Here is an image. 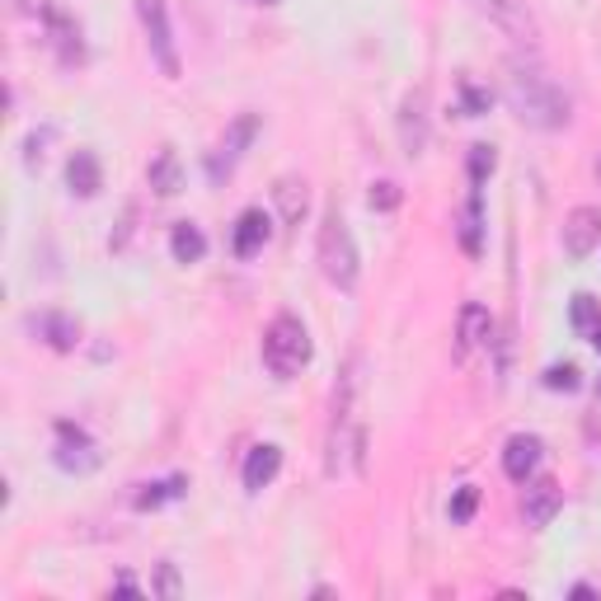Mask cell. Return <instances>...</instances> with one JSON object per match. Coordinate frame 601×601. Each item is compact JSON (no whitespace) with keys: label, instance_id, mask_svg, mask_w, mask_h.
I'll return each instance as SVG.
<instances>
[{"label":"cell","instance_id":"f1b7e54d","mask_svg":"<svg viewBox=\"0 0 601 601\" xmlns=\"http://www.w3.org/2000/svg\"><path fill=\"white\" fill-rule=\"evenodd\" d=\"M399 183L395 179H381V183H371V212H395L399 207Z\"/></svg>","mask_w":601,"mask_h":601},{"label":"cell","instance_id":"9a60e30c","mask_svg":"<svg viewBox=\"0 0 601 601\" xmlns=\"http://www.w3.org/2000/svg\"><path fill=\"white\" fill-rule=\"evenodd\" d=\"M268 235H273V226H268V212H264V207L240 212V221H235V240H231L235 259H254V254H259V250L268 245Z\"/></svg>","mask_w":601,"mask_h":601},{"label":"cell","instance_id":"4316f807","mask_svg":"<svg viewBox=\"0 0 601 601\" xmlns=\"http://www.w3.org/2000/svg\"><path fill=\"white\" fill-rule=\"evenodd\" d=\"M489 104H494V94L465 76L461 80V108H465V118H479V113H489Z\"/></svg>","mask_w":601,"mask_h":601},{"label":"cell","instance_id":"603a6c76","mask_svg":"<svg viewBox=\"0 0 601 601\" xmlns=\"http://www.w3.org/2000/svg\"><path fill=\"white\" fill-rule=\"evenodd\" d=\"M169 250H175V259L179 264H197L207 254V235L197 231L193 221H179L175 226V235H169Z\"/></svg>","mask_w":601,"mask_h":601},{"label":"cell","instance_id":"7402d4cb","mask_svg":"<svg viewBox=\"0 0 601 601\" xmlns=\"http://www.w3.org/2000/svg\"><path fill=\"white\" fill-rule=\"evenodd\" d=\"M183 494H189V475H169V479L141 484V494H137V508H141V512H155L161 503H169V498H183Z\"/></svg>","mask_w":601,"mask_h":601},{"label":"cell","instance_id":"f546056e","mask_svg":"<svg viewBox=\"0 0 601 601\" xmlns=\"http://www.w3.org/2000/svg\"><path fill=\"white\" fill-rule=\"evenodd\" d=\"M155 592H161L165 601H175V597H179V574H175V564H169V560L161 564V583H155Z\"/></svg>","mask_w":601,"mask_h":601},{"label":"cell","instance_id":"1f68e13d","mask_svg":"<svg viewBox=\"0 0 601 601\" xmlns=\"http://www.w3.org/2000/svg\"><path fill=\"white\" fill-rule=\"evenodd\" d=\"M132 221H137V207H127V217H123V231H118V235H113V240H108V245H113V250H127V235H132Z\"/></svg>","mask_w":601,"mask_h":601},{"label":"cell","instance_id":"3957f363","mask_svg":"<svg viewBox=\"0 0 601 601\" xmlns=\"http://www.w3.org/2000/svg\"><path fill=\"white\" fill-rule=\"evenodd\" d=\"M315 259H320V273H324L329 287H338V292H353L357 287L362 259H357V240H353V231H348V221H343L338 207L324 212L320 240H315Z\"/></svg>","mask_w":601,"mask_h":601},{"label":"cell","instance_id":"484cf974","mask_svg":"<svg viewBox=\"0 0 601 601\" xmlns=\"http://www.w3.org/2000/svg\"><path fill=\"white\" fill-rule=\"evenodd\" d=\"M494 165H498V155H494V146H470V189H484V179L494 175Z\"/></svg>","mask_w":601,"mask_h":601},{"label":"cell","instance_id":"d590c367","mask_svg":"<svg viewBox=\"0 0 601 601\" xmlns=\"http://www.w3.org/2000/svg\"><path fill=\"white\" fill-rule=\"evenodd\" d=\"M597 179H601V161H597Z\"/></svg>","mask_w":601,"mask_h":601},{"label":"cell","instance_id":"4dcf8cb0","mask_svg":"<svg viewBox=\"0 0 601 601\" xmlns=\"http://www.w3.org/2000/svg\"><path fill=\"white\" fill-rule=\"evenodd\" d=\"M48 141H52V127H48V132H34V137H28V155H24L28 169L42 165V146H48Z\"/></svg>","mask_w":601,"mask_h":601},{"label":"cell","instance_id":"277c9868","mask_svg":"<svg viewBox=\"0 0 601 601\" xmlns=\"http://www.w3.org/2000/svg\"><path fill=\"white\" fill-rule=\"evenodd\" d=\"M315 357V343H310V329L296 320V315H278L273 324L264 329V367L273 371L278 381H292L310 367Z\"/></svg>","mask_w":601,"mask_h":601},{"label":"cell","instance_id":"7a4b0ae2","mask_svg":"<svg viewBox=\"0 0 601 601\" xmlns=\"http://www.w3.org/2000/svg\"><path fill=\"white\" fill-rule=\"evenodd\" d=\"M503 99H508V108L517 113V123L536 127V132H560V127H568V94L536 62H526V56H512L508 62Z\"/></svg>","mask_w":601,"mask_h":601},{"label":"cell","instance_id":"8fae6325","mask_svg":"<svg viewBox=\"0 0 601 601\" xmlns=\"http://www.w3.org/2000/svg\"><path fill=\"white\" fill-rule=\"evenodd\" d=\"M28 329H34V334L56 353H76V343H80V320H76V315H62V310L28 315Z\"/></svg>","mask_w":601,"mask_h":601},{"label":"cell","instance_id":"836d02e7","mask_svg":"<svg viewBox=\"0 0 601 601\" xmlns=\"http://www.w3.org/2000/svg\"><path fill=\"white\" fill-rule=\"evenodd\" d=\"M592 348H597V353H601V324H597V329H592Z\"/></svg>","mask_w":601,"mask_h":601},{"label":"cell","instance_id":"ffe728a7","mask_svg":"<svg viewBox=\"0 0 601 601\" xmlns=\"http://www.w3.org/2000/svg\"><path fill=\"white\" fill-rule=\"evenodd\" d=\"M494 338V315L479 306V300H470L461 310V343H456V357H465L470 348H479V343Z\"/></svg>","mask_w":601,"mask_h":601},{"label":"cell","instance_id":"30bf717a","mask_svg":"<svg viewBox=\"0 0 601 601\" xmlns=\"http://www.w3.org/2000/svg\"><path fill=\"white\" fill-rule=\"evenodd\" d=\"M601 245V212L597 207H574L564 217V254L568 259H588Z\"/></svg>","mask_w":601,"mask_h":601},{"label":"cell","instance_id":"d6986e66","mask_svg":"<svg viewBox=\"0 0 601 601\" xmlns=\"http://www.w3.org/2000/svg\"><path fill=\"white\" fill-rule=\"evenodd\" d=\"M456 235H461V250L470 259H479L484 254V189H470V203L461 212V221H456Z\"/></svg>","mask_w":601,"mask_h":601},{"label":"cell","instance_id":"7c38bea8","mask_svg":"<svg viewBox=\"0 0 601 601\" xmlns=\"http://www.w3.org/2000/svg\"><path fill=\"white\" fill-rule=\"evenodd\" d=\"M540 456H546V442H540L536 433H517V437H508V447H503V470H508V479L512 484H526L540 470Z\"/></svg>","mask_w":601,"mask_h":601},{"label":"cell","instance_id":"e0dca14e","mask_svg":"<svg viewBox=\"0 0 601 601\" xmlns=\"http://www.w3.org/2000/svg\"><path fill=\"white\" fill-rule=\"evenodd\" d=\"M278 470H282V447H278V442H259V447L245 456V489L264 494L268 484L278 479Z\"/></svg>","mask_w":601,"mask_h":601},{"label":"cell","instance_id":"8d00e7d4","mask_svg":"<svg viewBox=\"0 0 601 601\" xmlns=\"http://www.w3.org/2000/svg\"><path fill=\"white\" fill-rule=\"evenodd\" d=\"M597 391H601V385H597Z\"/></svg>","mask_w":601,"mask_h":601},{"label":"cell","instance_id":"52a82bcc","mask_svg":"<svg viewBox=\"0 0 601 601\" xmlns=\"http://www.w3.org/2000/svg\"><path fill=\"white\" fill-rule=\"evenodd\" d=\"M254 137H259V113H240V118L226 127V137L217 141V151L207 155V175H212V183H221V179L235 175L240 155H245V146H250Z\"/></svg>","mask_w":601,"mask_h":601},{"label":"cell","instance_id":"6da1fadb","mask_svg":"<svg viewBox=\"0 0 601 601\" xmlns=\"http://www.w3.org/2000/svg\"><path fill=\"white\" fill-rule=\"evenodd\" d=\"M362 447H367V427H362V353L348 357L343 376L334 385V409H329V442H324V470L343 475V470H362Z\"/></svg>","mask_w":601,"mask_h":601},{"label":"cell","instance_id":"cb8c5ba5","mask_svg":"<svg viewBox=\"0 0 601 601\" xmlns=\"http://www.w3.org/2000/svg\"><path fill=\"white\" fill-rule=\"evenodd\" d=\"M568 320H574V329H578L583 338H592V329L601 324V300L588 296V292H578L574 296V310H568Z\"/></svg>","mask_w":601,"mask_h":601},{"label":"cell","instance_id":"83f0119b","mask_svg":"<svg viewBox=\"0 0 601 601\" xmlns=\"http://www.w3.org/2000/svg\"><path fill=\"white\" fill-rule=\"evenodd\" d=\"M475 508H479V489H475V484H461L456 498H451V522L465 526L470 517H475Z\"/></svg>","mask_w":601,"mask_h":601},{"label":"cell","instance_id":"4fadbf2b","mask_svg":"<svg viewBox=\"0 0 601 601\" xmlns=\"http://www.w3.org/2000/svg\"><path fill=\"white\" fill-rule=\"evenodd\" d=\"M399 141L409 155H423L427 146V90H409L399 104Z\"/></svg>","mask_w":601,"mask_h":601},{"label":"cell","instance_id":"2e32d148","mask_svg":"<svg viewBox=\"0 0 601 601\" xmlns=\"http://www.w3.org/2000/svg\"><path fill=\"white\" fill-rule=\"evenodd\" d=\"M273 203H278V217L282 221L300 226V221H306V212H310V183L300 179V175H282L273 183Z\"/></svg>","mask_w":601,"mask_h":601},{"label":"cell","instance_id":"e575fe53","mask_svg":"<svg viewBox=\"0 0 601 601\" xmlns=\"http://www.w3.org/2000/svg\"><path fill=\"white\" fill-rule=\"evenodd\" d=\"M259 5H278V0H259Z\"/></svg>","mask_w":601,"mask_h":601},{"label":"cell","instance_id":"ac0fdd59","mask_svg":"<svg viewBox=\"0 0 601 601\" xmlns=\"http://www.w3.org/2000/svg\"><path fill=\"white\" fill-rule=\"evenodd\" d=\"M66 183L76 197H99V189H104V165H99V155L80 146L66 161Z\"/></svg>","mask_w":601,"mask_h":601},{"label":"cell","instance_id":"8992f818","mask_svg":"<svg viewBox=\"0 0 601 601\" xmlns=\"http://www.w3.org/2000/svg\"><path fill=\"white\" fill-rule=\"evenodd\" d=\"M137 20L146 28V42H151V56L161 62V71L169 80L179 76V52H175V28H169V10L165 0H137Z\"/></svg>","mask_w":601,"mask_h":601},{"label":"cell","instance_id":"d4e9b609","mask_svg":"<svg viewBox=\"0 0 601 601\" xmlns=\"http://www.w3.org/2000/svg\"><path fill=\"white\" fill-rule=\"evenodd\" d=\"M583 385V371L574 367V362H554V367H546V391H564V395H574Z\"/></svg>","mask_w":601,"mask_h":601},{"label":"cell","instance_id":"ba28073f","mask_svg":"<svg viewBox=\"0 0 601 601\" xmlns=\"http://www.w3.org/2000/svg\"><path fill=\"white\" fill-rule=\"evenodd\" d=\"M52 461L66 470V475H90V470H99V447L90 437H85V427L80 423H56V451H52Z\"/></svg>","mask_w":601,"mask_h":601},{"label":"cell","instance_id":"44dd1931","mask_svg":"<svg viewBox=\"0 0 601 601\" xmlns=\"http://www.w3.org/2000/svg\"><path fill=\"white\" fill-rule=\"evenodd\" d=\"M146 183L161 197H175L179 189H183V175H179V151L175 146H161L155 151V161H151V169H146Z\"/></svg>","mask_w":601,"mask_h":601},{"label":"cell","instance_id":"5bb4252c","mask_svg":"<svg viewBox=\"0 0 601 601\" xmlns=\"http://www.w3.org/2000/svg\"><path fill=\"white\" fill-rule=\"evenodd\" d=\"M42 24H48V34H52V48L56 56H62V66H80L85 62V42H80V24L71 20L66 10H48L42 14Z\"/></svg>","mask_w":601,"mask_h":601},{"label":"cell","instance_id":"d6a6232c","mask_svg":"<svg viewBox=\"0 0 601 601\" xmlns=\"http://www.w3.org/2000/svg\"><path fill=\"white\" fill-rule=\"evenodd\" d=\"M20 10H24V14H34V20H42V14H48L52 5H48V0H20Z\"/></svg>","mask_w":601,"mask_h":601},{"label":"cell","instance_id":"9c48e42d","mask_svg":"<svg viewBox=\"0 0 601 601\" xmlns=\"http://www.w3.org/2000/svg\"><path fill=\"white\" fill-rule=\"evenodd\" d=\"M560 508H564V489L550 475H540V479L532 475V479L522 484V517H526L532 532H546Z\"/></svg>","mask_w":601,"mask_h":601},{"label":"cell","instance_id":"5b68a950","mask_svg":"<svg viewBox=\"0 0 601 601\" xmlns=\"http://www.w3.org/2000/svg\"><path fill=\"white\" fill-rule=\"evenodd\" d=\"M465 5L475 10L484 24H494L503 38L517 42V48H526V52L540 48V24L526 0H465Z\"/></svg>","mask_w":601,"mask_h":601}]
</instances>
